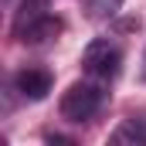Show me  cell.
Listing matches in <instances>:
<instances>
[{"mask_svg": "<svg viewBox=\"0 0 146 146\" xmlns=\"http://www.w3.org/2000/svg\"><path fill=\"white\" fill-rule=\"evenodd\" d=\"M106 102V88H102V78H92V82H75L68 85V92L61 95V119L68 122H88L95 112L102 109Z\"/></svg>", "mask_w": 146, "mask_h": 146, "instance_id": "1", "label": "cell"}, {"mask_svg": "<svg viewBox=\"0 0 146 146\" xmlns=\"http://www.w3.org/2000/svg\"><path fill=\"white\" fill-rule=\"evenodd\" d=\"M143 61H146V58H143Z\"/></svg>", "mask_w": 146, "mask_h": 146, "instance_id": "7", "label": "cell"}, {"mask_svg": "<svg viewBox=\"0 0 146 146\" xmlns=\"http://www.w3.org/2000/svg\"><path fill=\"white\" fill-rule=\"evenodd\" d=\"M122 10V0H88V17L92 21H112Z\"/></svg>", "mask_w": 146, "mask_h": 146, "instance_id": "6", "label": "cell"}, {"mask_svg": "<svg viewBox=\"0 0 146 146\" xmlns=\"http://www.w3.org/2000/svg\"><path fill=\"white\" fill-rule=\"evenodd\" d=\"M112 146H146V119H122L109 136Z\"/></svg>", "mask_w": 146, "mask_h": 146, "instance_id": "5", "label": "cell"}, {"mask_svg": "<svg viewBox=\"0 0 146 146\" xmlns=\"http://www.w3.org/2000/svg\"><path fill=\"white\" fill-rule=\"evenodd\" d=\"M82 65H85V72L92 75V78H102V82H109L119 75V65H122V51L112 44L109 37H95L88 48H85V54H82Z\"/></svg>", "mask_w": 146, "mask_h": 146, "instance_id": "2", "label": "cell"}, {"mask_svg": "<svg viewBox=\"0 0 146 146\" xmlns=\"http://www.w3.org/2000/svg\"><path fill=\"white\" fill-rule=\"evenodd\" d=\"M61 34V21L58 17H51V14H37L31 24H24L17 37L21 41H27V44H44V41H51V37Z\"/></svg>", "mask_w": 146, "mask_h": 146, "instance_id": "4", "label": "cell"}, {"mask_svg": "<svg viewBox=\"0 0 146 146\" xmlns=\"http://www.w3.org/2000/svg\"><path fill=\"white\" fill-rule=\"evenodd\" d=\"M14 85H17V92H21L24 99L37 102V99H44V95L51 92V75L44 72V68H24V72H17Z\"/></svg>", "mask_w": 146, "mask_h": 146, "instance_id": "3", "label": "cell"}]
</instances>
